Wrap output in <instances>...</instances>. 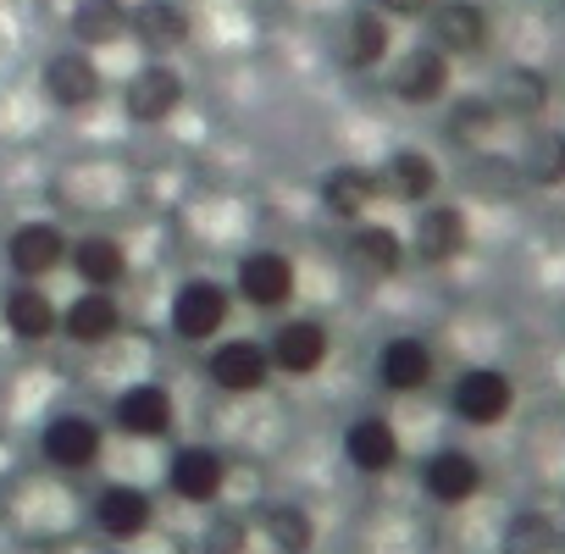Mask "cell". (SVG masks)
<instances>
[{
    "label": "cell",
    "mask_w": 565,
    "mask_h": 554,
    "mask_svg": "<svg viewBox=\"0 0 565 554\" xmlns=\"http://www.w3.org/2000/svg\"><path fill=\"white\" fill-rule=\"evenodd\" d=\"M328 355H333V333L317 317H289V322H277V333L266 339V361L282 377H317L328 366Z\"/></svg>",
    "instance_id": "cell-1"
},
{
    "label": "cell",
    "mask_w": 565,
    "mask_h": 554,
    "mask_svg": "<svg viewBox=\"0 0 565 554\" xmlns=\"http://www.w3.org/2000/svg\"><path fill=\"white\" fill-rule=\"evenodd\" d=\"M167 317H172V333L183 344H211L227 328V317H233V295L222 284H211V277H194V284H183L172 295V311Z\"/></svg>",
    "instance_id": "cell-2"
},
{
    "label": "cell",
    "mask_w": 565,
    "mask_h": 554,
    "mask_svg": "<svg viewBox=\"0 0 565 554\" xmlns=\"http://www.w3.org/2000/svg\"><path fill=\"white\" fill-rule=\"evenodd\" d=\"M449 405L466 427H499L510 411H515V383L499 372V366H471L455 377L449 388Z\"/></svg>",
    "instance_id": "cell-3"
},
{
    "label": "cell",
    "mask_w": 565,
    "mask_h": 554,
    "mask_svg": "<svg viewBox=\"0 0 565 554\" xmlns=\"http://www.w3.org/2000/svg\"><path fill=\"white\" fill-rule=\"evenodd\" d=\"M300 289V271L282 249H249L238 260V300L255 311H282Z\"/></svg>",
    "instance_id": "cell-4"
},
{
    "label": "cell",
    "mask_w": 565,
    "mask_h": 554,
    "mask_svg": "<svg viewBox=\"0 0 565 554\" xmlns=\"http://www.w3.org/2000/svg\"><path fill=\"white\" fill-rule=\"evenodd\" d=\"M67 233L56 227V222H23V227H12V238H7V266L18 271V284H45V277L56 271V266H67Z\"/></svg>",
    "instance_id": "cell-5"
},
{
    "label": "cell",
    "mask_w": 565,
    "mask_h": 554,
    "mask_svg": "<svg viewBox=\"0 0 565 554\" xmlns=\"http://www.w3.org/2000/svg\"><path fill=\"white\" fill-rule=\"evenodd\" d=\"M178 106H183V73H178L172 62H145L139 73H128V84H122V111H128L134 122L156 128V122H167Z\"/></svg>",
    "instance_id": "cell-6"
},
{
    "label": "cell",
    "mask_w": 565,
    "mask_h": 554,
    "mask_svg": "<svg viewBox=\"0 0 565 554\" xmlns=\"http://www.w3.org/2000/svg\"><path fill=\"white\" fill-rule=\"evenodd\" d=\"M449 56L444 51H433V45H411V51H399L394 56V67H388V89L405 100V106H438L444 95H449Z\"/></svg>",
    "instance_id": "cell-7"
},
{
    "label": "cell",
    "mask_w": 565,
    "mask_h": 554,
    "mask_svg": "<svg viewBox=\"0 0 565 554\" xmlns=\"http://www.w3.org/2000/svg\"><path fill=\"white\" fill-rule=\"evenodd\" d=\"M427 45L444 51L449 62L455 56H477L488 45V12L477 0H433L427 12Z\"/></svg>",
    "instance_id": "cell-8"
},
{
    "label": "cell",
    "mask_w": 565,
    "mask_h": 554,
    "mask_svg": "<svg viewBox=\"0 0 565 554\" xmlns=\"http://www.w3.org/2000/svg\"><path fill=\"white\" fill-rule=\"evenodd\" d=\"M205 377L222 388V394H260L271 383V361H266V344L260 339H222L205 361Z\"/></svg>",
    "instance_id": "cell-9"
},
{
    "label": "cell",
    "mask_w": 565,
    "mask_h": 554,
    "mask_svg": "<svg viewBox=\"0 0 565 554\" xmlns=\"http://www.w3.org/2000/svg\"><path fill=\"white\" fill-rule=\"evenodd\" d=\"M100 449H106L100 427H95L89 416H78V411L51 416L45 433H40V455H45L56 471H89V466H100Z\"/></svg>",
    "instance_id": "cell-10"
},
{
    "label": "cell",
    "mask_w": 565,
    "mask_h": 554,
    "mask_svg": "<svg viewBox=\"0 0 565 554\" xmlns=\"http://www.w3.org/2000/svg\"><path fill=\"white\" fill-rule=\"evenodd\" d=\"M167 488H172L183 504H216V493L227 488V460H222V449H211V444H183V449L167 460Z\"/></svg>",
    "instance_id": "cell-11"
},
{
    "label": "cell",
    "mask_w": 565,
    "mask_h": 554,
    "mask_svg": "<svg viewBox=\"0 0 565 554\" xmlns=\"http://www.w3.org/2000/svg\"><path fill=\"white\" fill-rule=\"evenodd\" d=\"M128 34L150 51V62H161L167 51H183L194 23H189V7L183 0H134L128 7Z\"/></svg>",
    "instance_id": "cell-12"
},
{
    "label": "cell",
    "mask_w": 565,
    "mask_h": 554,
    "mask_svg": "<svg viewBox=\"0 0 565 554\" xmlns=\"http://www.w3.org/2000/svg\"><path fill=\"white\" fill-rule=\"evenodd\" d=\"M100 89H106V78H100V62L89 56V51H56L51 62H45V95L62 106V111H84V106H95L100 100Z\"/></svg>",
    "instance_id": "cell-13"
},
{
    "label": "cell",
    "mask_w": 565,
    "mask_h": 554,
    "mask_svg": "<svg viewBox=\"0 0 565 554\" xmlns=\"http://www.w3.org/2000/svg\"><path fill=\"white\" fill-rule=\"evenodd\" d=\"M67 266L78 271L84 289H100V295H117L128 284V249L111 238V233H84L67 244Z\"/></svg>",
    "instance_id": "cell-14"
},
{
    "label": "cell",
    "mask_w": 565,
    "mask_h": 554,
    "mask_svg": "<svg viewBox=\"0 0 565 554\" xmlns=\"http://www.w3.org/2000/svg\"><path fill=\"white\" fill-rule=\"evenodd\" d=\"M0 322H7L12 339L40 344V339H56L62 333V306L45 295V284H12L7 300H0Z\"/></svg>",
    "instance_id": "cell-15"
},
{
    "label": "cell",
    "mask_w": 565,
    "mask_h": 554,
    "mask_svg": "<svg viewBox=\"0 0 565 554\" xmlns=\"http://www.w3.org/2000/svg\"><path fill=\"white\" fill-rule=\"evenodd\" d=\"M422 493L433 499V504H466V499H477L482 493V466H477V455L471 449H438L427 466H422Z\"/></svg>",
    "instance_id": "cell-16"
},
{
    "label": "cell",
    "mask_w": 565,
    "mask_h": 554,
    "mask_svg": "<svg viewBox=\"0 0 565 554\" xmlns=\"http://www.w3.org/2000/svg\"><path fill=\"white\" fill-rule=\"evenodd\" d=\"M111 416L128 438H167L172 433V394L161 383H128L111 399Z\"/></svg>",
    "instance_id": "cell-17"
},
{
    "label": "cell",
    "mask_w": 565,
    "mask_h": 554,
    "mask_svg": "<svg viewBox=\"0 0 565 554\" xmlns=\"http://www.w3.org/2000/svg\"><path fill=\"white\" fill-rule=\"evenodd\" d=\"M344 255H350V266L361 271V277H372V284H383V277H399V266H405V238L394 233V227H383V222H355L350 227V244H344Z\"/></svg>",
    "instance_id": "cell-18"
},
{
    "label": "cell",
    "mask_w": 565,
    "mask_h": 554,
    "mask_svg": "<svg viewBox=\"0 0 565 554\" xmlns=\"http://www.w3.org/2000/svg\"><path fill=\"white\" fill-rule=\"evenodd\" d=\"M377 194L405 200V205H433V194H438V161L427 150H394L377 167Z\"/></svg>",
    "instance_id": "cell-19"
},
{
    "label": "cell",
    "mask_w": 565,
    "mask_h": 554,
    "mask_svg": "<svg viewBox=\"0 0 565 554\" xmlns=\"http://www.w3.org/2000/svg\"><path fill=\"white\" fill-rule=\"evenodd\" d=\"M117 333H122V306H117V295L84 289L73 306H62V339L95 350V344H111Z\"/></svg>",
    "instance_id": "cell-20"
},
{
    "label": "cell",
    "mask_w": 565,
    "mask_h": 554,
    "mask_svg": "<svg viewBox=\"0 0 565 554\" xmlns=\"http://www.w3.org/2000/svg\"><path fill=\"white\" fill-rule=\"evenodd\" d=\"M344 460L355 471H366V477L394 471L399 466V433H394V422L388 416H355L344 427Z\"/></svg>",
    "instance_id": "cell-21"
},
{
    "label": "cell",
    "mask_w": 565,
    "mask_h": 554,
    "mask_svg": "<svg viewBox=\"0 0 565 554\" xmlns=\"http://www.w3.org/2000/svg\"><path fill=\"white\" fill-rule=\"evenodd\" d=\"M150 521H156V504H150L145 488H134V482H111V488H100V499H95V526H100L106 537H117V543L145 537Z\"/></svg>",
    "instance_id": "cell-22"
},
{
    "label": "cell",
    "mask_w": 565,
    "mask_h": 554,
    "mask_svg": "<svg viewBox=\"0 0 565 554\" xmlns=\"http://www.w3.org/2000/svg\"><path fill=\"white\" fill-rule=\"evenodd\" d=\"M377 383H383L388 394H416V388H427V383H433V344H427V339H411V333L388 339V344L377 350Z\"/></svg>",
    "instance_id": "cell-23"
},
{
    "label": "cell",
    "mask_w": 565,
    "mask_h": 554,
    "mask_svg": "<svg viewBox=\"0 0 565 554\" xmlns=\"http://www.w3.org/2000/svg\"><path fill=\"white\" fill-rule=\"evenodd\" d=\"M411 249H416L427 266L455 260V255L466 249V211H460V205H422V211H416Z\"/></svg>",
    "instance_id": "cell-24"
},
{
    "label": "cell",
    "mask_w": 565,
    "mask_h": 554,
    "mask_svg": "<svg viewBox=\"0 0 565 554\" xmlns=\"http://www.w3.org/2000/svg\"><path fill=\"white\" fill-rule=\"evenodd\" d=\"M383 194H377V172L372 167H333L328 178H322V205L339 216V222H366V211L377 205Z\"/></svg>",
    "instance_id": "cell-25"
},
{
    "label": "cell",
    "mask_w": 565,
    "mask_h": 554,
    "mask_svg": "<svg viewBox=\"0 0 565 554\" xmlns=\"http://www.w3.org/2000/svg\"><path fill=\"white\" fill-rule=\"evenodd\" d=\"M394 56V23L383 18V12H355L350 18V29H344V62L355 67V73H372V67H383Z\"/></svg>",
    "instance_id": "cell-26"
},
{
    "label": "cell",
    "mask_w": 565,
    "mask_h": 554,
    "mask_svg": "<svg viewBox=\"0 0 565 554\" xmlns=\"http://www.w3.org/2000/svg\"><path fill=\"white\" fill-rule=\"evenodd\" d=\"M493 111L504 117V122H532L543 106H548V78L543 73H532V67H504V78L493 84Z\"/></svg>",
    "instance_id": "cell-27"
},
{
    "label": "cell",
    "mask_w": 565,
    "mask_h": 554,
    "mask_svg": "<svg viewBox=\"0 0 565 554\" xmlns=\"http://www.w3.org/2000/svg\"><path fill=\"white\" fill-rule=\"evenodd\" d=\"M515 172L521 183H537V189H559L565 183V134L554 128H532L521 156H515Z\"/></svg>",
    "instance_id": "cell-28"
},
{
    "label": "cell",
    "mask_w": 565,
    "mask_h": 554,
    "mask_svg": "<svg viewBox=\"0 0 565 554\" xmlns=\"http://www.w3.org/2000/svg\"><path fill=\"white\" fill-rule=\"evenodd\" d=\"M73 40H78V51H100V45L128 40V7L122 0H78L73 7Z\"/></svg>",
    "instance_id": "cell-29"
},
{
    "label": "cell",
    "mask_w": 565,
    "mask_h": 554,
    "mask_svg": "<svg viewBox=\"0 0 565 554\" xmlns=\"http://www.w3.org/2000/svg\"><path fill=\"white\" fill-rule=\"evenodd\" d=\"M260 537H266L277 554H311V543H317V515H311L306 504H266Z\"/></svg>",
    "instance_id": "cell-30"
},
{
    "label": "cell",
    "mask_w": 565,
    "mask_h": 554,
    "mask_svg": "<svg viewBox=\"0 0 565 554\" xmlns=\"http://www.w3.org/2000/svg\"><path fill=\"white\" fill-rule=\"evenodd\" d=\"M504 554H559V521L548 510H521L504 526Z\"/></svg>",
    "instance_id": "cell-31"
},
{
    "label": "cell",
    "mask_w": 565,
    "mask_h": 554,
    "mask_svg": "<svg viewBox=\"0 0 565 554\" xmlns=\"http://www.w3.org/2000/svg\"><path fill=\"white\" fill-rule=\"evenodd\" d=\"M499 122H504V117L493 111V100H466V106H455L449 134H455V145H482Z\"/></svg>",
    "instance_id": "cell-32"
},
{
    "label": "cell",
    "mask_w": 565,
    "mask_h": 554,
    "mask_svg": "<svg viewBox=\"0 0 565 554\" xmlns=\"http://www.w3.org/2000/svg\"><path fill=\"white\" fill-rule=\"evenodd\" d=\"M205 554H244V521L238 515H216L205 526Z\"/></svg>",
    "instance_id": "cell-33"
},
{
    "label": "cell",
    "mask_w": 565,
    "mask_h": 554,
    "mask_svg": "<svg viewBox=\"0 0 565 554\" xmlns=\"http://www.w3.org/2000/svg\"><path fill=\"white\" fill-rule=\"evenodd\" d=\"M372 12H383L388 23H411V18L433 12V0H372Z\"/></svg>",
    "instance_id": "cell-34"
},
{
    "label": "cell",
    "mask_w": 565,
    "mask_h": 554,
    "mask_svg": "<svg viewBox=\"0 0 565 554\" xmlns=\"http://www.w3.org/2000/svg\"><path fill=\"white\" fill-rule=\"evenodd\" d=\"M559 554H565V526H559Z\"/></svg>",
    "instance_id": "cell-35"
}]
</instances>
